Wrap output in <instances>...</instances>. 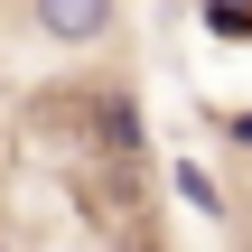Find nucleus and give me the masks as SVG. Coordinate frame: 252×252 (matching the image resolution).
<instances>
[{
	"mask_svg": "<svg viewBox=\"0 0 252 252\" xmlns=\"http://www.w3.org/2000/svg\"><path fill=\"white\" fill-rule=\"evenodd\" d=\"M28 19H37V37L65 47V56H94V47L122 37V0H28Z\"/></svg>",
	"mask_w": 252,
	"mask_h": 252,
	"instance_id": "obj_1",
	"label": "nucleus"
},
{
	"mask_svg": "<svg viewBox=\"0 0 252 252\" xmlns=\"http://www.w3.org/2000/svg\"><path fill=\"white\" fill-rule=\"evenodd\" d=\"M168 187H178V206H187V215L224 224V187H215V168H206V159H178V168H168Z\"/></svg>",
	"mask_w": 252,
	"mask_h": 252,
	"instance_id": "obj_2",
	"label": "nucleus"
},
{
	"mask_svg": "<svg viewBox=\"0 0 252 252\" xmlns=\"http://www.w3.org/2000/svg\"><path fill=\"white\" fill-rule=\"evenodd\" d=\"M224 131H234V140H243V150H252V112H224Z\"/></svg>",
	"mask_w": 252,
	"mask_h": 252,
	"instance_id": "obj_3",
	"label": "nucleus"
}]
</instances>
